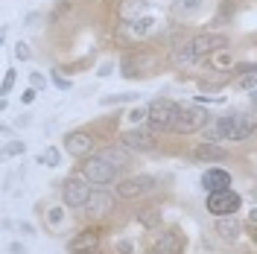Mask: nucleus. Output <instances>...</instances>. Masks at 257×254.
I'll return each instance as SVG.
<instances>
[{"label": "nucleus", "instance_id": "f257e3e1", "mask_svg": "<svg viewBox=\"0 0 257 254\" xmlns=\"http://www.w3.org/2000/svg\"><path fill=\"white\" fill-rule=\"evenodd\" d=\"M216 129H219L222 140H234V143H240V140H245V137L254 135V120L248 117V114L231 111V114H222V117L216 120Z\"/></svg>", "mask_w": 257, "mask_h": 254}, {"label": "nucleus", "instance_id": "f03ea898", "mask_svg": "<svg viewBox=\"0 0 257 254\" xmlns=\"http://www.w3.org/2000/svg\"><path fill=\"white\" fill-rule=\"evenodd\" d=\"M207 114L205 108H199V105H178V114L172 120V129L175 135H193V132H199V129H205L207 126Z\"/></svg>", "mask_w": 257, "mask_h": 254}, {"label": "nucleus", "instance_id": "7ed1b4c3", "mask_svg": "<svg viewBox=\"0 0 257 254\" xmlns=\"http://www.w3.org/2000/svg\"><path fill=\"white\" fill-rule=\"evenodd\" d=\"M82 175L91 184H111L117 178V167L108 164L103 155H88L85 164H82Z\"/></svg>", "mask_w": 257, "mask_h": 254}, {"label": "nucleus", "instance_id": "20e7f679", "mask_svg": "<svg viewBox=\"0 0 257 254\" xmlns=\"http://www.w3.org/2000/svg\"><path fill=\"white\" fill-rule=\"evenodd\" d=\"M91 181H88L85 175H70L68 181L62 184V202L68 204V207H85V202L91 199Z\"/></svg>", "mask_w": 257, "mask_h": 254}, {"label": "nucleus", "instance_id": "39448f33", "mask_svg": "<svg viewBox=\"0 0 257 254\" xmlns=\"http://www.w3.org/2000/svg\"><path fill=\"white\" fill-rule=\"evenodd\" d=\"M240 204H242L240 193H234L231 187H228V190H213V193H207V213H213V216L237 213Z\"/></svg>", "mask_w": 257, "mask_h": 254}, {"label": "nucleus", "instance_id": "423d86ee", "mask_svg": "<svg viewBox=\"0 0 257 254\" xmlns=\"http://www.w3.org/2000/svg\"><path fill=\"white\" fill-rule=\"evenodd\" d=\"M175 114H178V105L172 100H155L152 105H149V126H152L155 132H170L172 129V120H175Z\"/></svg>", "mask_w": 257, "mask_h": 254}, {"label": "nucleus", "instance_id": "0eeeda50", "mask_svg": "<svg viewBox=\"0 0 257 254\" xmlns=\"http://www.w3.org/2000/svg\"><path fill=\"white\" fill-rule=\"evenodd\" d=\"M155 181L152 175H132V178H123V181H117V187H114V193L120 196V199H140V196H149L155 190Z\"/></svg>", "mask_w": 257, "mask_h": 254}, {"label": "nucleus", "instance_id": "6e6552de", "mask_svg": "<svg viewBox=\"0 0 257 254\" xmlns=\"http://www.w3.org/2000/svg\"><path fill=\"white\" fill-rule=\"evenodd\" d=\"M123 146L126 149H132V152H152L155 146H158V140H155V129H129V132H123Z\"/></svg>", "mask_w": 257, "mask_h": 254}, {"label": "nucleus", "instance_id": "1a4fd4ad", "mask_svg": "<svg viewBox=\"0 0 257 254\" xmlns=\"http://www.w3.org/2000/svg\"><path fill=\"white\" fill-rule=\"evenodd\" d=\"M155 65L152 56H146V53H126L120 62L123 68V76L126 79H135V76H143V73H149V68Z\"/></svg>", "mask_w": 257, "mask_h": 254}, {"label": "nucleus", "instance_id": "9d476101", "mask_svg": "<svg viewBox=\"0 0 257 254\" xmlns=\"http://www.w3.org/2000/svg\"><path fill=\"white\" fill-rule=\"evenodd\" d=\"M190 44H193V50H196V56L202 59V56H210V53H219L228 47V38L219 33H202L196 35V38H190Z\"/></svg>", "mask_w": 257, "mask_h": 254}, {"label": "nucleus", "instance_id": "9b49d317", "mask_svg": "<svg viewBox=\"0 0 257 254\" xmlns=\"http://www.w3.org/2000/svg\"><path fill=\"white\" fill-rule=\"evenodd\" d=\"M184 245H187L184 234H181V231H175V228H170V231H164L161 237L155 239L152 251L155 254H184Z\"/></svg>", "mask_w": 257, "mask_h": 254}, {"label": "nucleus", "instance_id": "f8f14e48", "mask_svg": "<svg viewBox=\"0 0 257 254\" xmlns=\"http://www.w3.org/2000/svg\"><path fill=\"white\" fill-rule=\"evenodd\" d=\"M111 210H114V196L105 193V190H94L91 199L85 202V213L91 219H103L105 213H111Z\"/></svg>", "mask_w": 257, "mask_h": 254}, {"label": "nucleus", "instance_id": "ddd939ff", "mask_svg": "<svg viewBox=\"0 0 257 254\" xmlns=\"http://www.w3.org/2000/svg\"><path fill=\"white\" fill-rule=\"evenodd\" d=\"M65 149L73 158H88V155L94 152V135L91 132H70L65 137Z\"/></svg>", "mask_w": 257, "mask_h": 254}, {"label": "nucleus", "instance_id": "4468645a", "mask_svg": "<svg viewBox=\"0 0 257 254\" xmlns=\"http://www.w3.org/2000/svg\"><path fill=\"white\" fill-rule=\"evenodd\" d=\"M68 248H70V254H85V251L100 248V231H97V228H85V231H79V234L68 242Z\"/></svg>", "mask_w": 257, "mask_h": 254}, {"label": "nucleus", "instance_id": "2eb2a0df", "mask_svg": "<svg viewBox=\"0 0 257 254\" xmlns=\"http://www.w3.org/2000/svg\"><path fill=\"white\" fill-rule=\"evenodd\" d=\"M216 234L225 242H237L242 234V222L237 219V213H228V216H216Z\"/></svg>", "mask_w": 257, "mask_h": 254}, {"label": "nucleus", "instance_id": "dca6fc26", "mask_svg": "<svg viewBox=\"0 0 257 254\" xmlns=\"http://www.w3.org/2000/svg\"><path fill=\"white\" fill-rule=\"evenodd\" d=\"M202 187H205V193L228 190V187H231V172H225L222 167H210L205 175H202Z\"/></svg>", "mask_w": 257, "mask_h": 254}, {"label": "nucleus", "instance_id": "f3484780", "mask_svg": "<svg viewBox=\"0 0 257 254\" xmlns=\"http://www.w3.org/2000/svg\"><path fill=\"white\" fill-rule=\"evenodd\" d=\"M170 62H172V68L184 70V68H190V65H196V62H199V56H196V50H193V44L184 41V44H175V47H172Z\"/></svg>", "mask_w": 257, "mask_h": 254}, {"label": "nucleus", "instance_id": "a211bd4d", "mask_svg": "<svg viewBox=\"0 0 257 254\" xmlns=\"http://www.w3.org/2000/svg\"><path fill=\"white\" fill-rule=\"evenodd\" d=\"M143 12H146V0H120V6H117V18L123 24H132L137 18H143Z\"/></svg>", "mask_w": 257, "mask_h": 254}, {"label": "nucleus", "instance_id": "6ab92c4d", "mask_svg": "<svg viewBox=\"0 0 257 254\" xmlns=\"http://www.w3.org/2000/svg\"><path fill=\"white\" fill-rule=\"evenodd\" d=\"M155 30V21L152 18H137L132 24H123L120 27V35H129V38H143Z\"/></svg>", "mask_w": 257, "mask_h": 254}, {"label": "nucleus", "instance_id": "aec40b11", "mask_svg": "<svg viewBox=\"0 0 257 254\" xmlns=\"http://www.w3.org/2000/svg\"><path fill=\"white\" fill-rule=\"evenodd\" d=\"M193 155H196V161H207V164H210V161H225V158H228V152H225L219 143H205V140L193 149Z\"/></svg>", "mask_w": 257, "mask_h": 254}, {"label": "nucleus", "instance_id": "412c9836", "mask_svg": "<svg viewBox=\"0 0 257 254\" xmlns=\"http://www.w3.org/2000/svg\"><path fill=\"white\" fill-rule=\"evenodd\" d=\"M205 6V0H175L172 3V15L175 18H193Z\"/></svg>", "mask_w": 257, "mask_h": 254}, {"label": "nucleus", "instance_id": "4be33fe9", "mask_svg": "<svg viewBox=\"0 0 257 254\" xmlns=\"http://www.w3.org/2000/svg\"><path fill=\"white\" fill-rule=\"evenodd\" d=\"M135 219L143 225V228H158L161 225V210L158 207H137Z\"/></svg>", "mask_w": 257, "mask_h": 254}, {"label": "nucleus", "instance_id": "5701e85b", "mask_svg": "<svg viewBox=\"0 0 257 254\" xmlns=\"http://www.w3.org/2000/svg\"><path fill=\"white\" fill-rule=\"evenodd\" d=\"M100 155H103L108 164H114L117 169H123L126 164H129V152H126L123 146H105V149H103Z\"/></svg>", "mask_w": 257, "mask_h": 254}, {"label": "nucleus", "instance_id": "b1692460", "mask_svg": "<svg viewBox=\"0 0 257 254\" xmlns=\"http://www.w3.org/2000/svg\"><path fill=\"white\" fill-rule=\"evenodd\" d=\"M59 161H62V155L56 146H47L44 152L38 155V164H44V167H59Z\"/></svg>", "mask_w": 257, "mask_h": 254}, {"label": "nucleus", "instance_id": "393cba45", "mask_svg": "<svg viewBox=\"0 0 257 254\" xmlns=\"http://www.w3.org/2000/svg\"><path fill=\"white\" fill-rule=\"evenodd\" d=\"M237 85H240L242 91H254L257 94V68L248 70V73H242V76H237Z\"/></svg>", "mask_w": 257, "mask_h": 254}, {"label": "nucleus", "instance_id": "a878e982", "mask_svg": "<svg viewBox=\"0 0 257 254\" xmlns=\"http://www.w3.org/2000/svg\"><path fill=\"white\" fill-rule=\"evenodd\" d=\"M24 152H27V143H24V140H9V143L3 146V155H6V158H12V155H24Z\"/></svg>", "mask_w": 257, "mask_h": 254}, {"label": "nucleus", "instance_id": "bb28decb", "mask_svg": "<svg viewBox=\"0 0 257 254\" xmlns=\"http://www.w3.org/2000/svg\"><path fill=\"white\" fill-rule=\"evenodd\" d=\"M202 140H205V143H219V140H222L219 129H216V123H210V126L202 129Z\"/></svg>", "mask_w": 257, "mask_h": 254}, {"label": "nucleus", "instance_id": "cd10ccee", "mask_svg": "<svg viewBox=\"0 0 257 254\" xmlns=\"http://www.w3.org/2000/svg\"><path fill=\"white\" fill-rule=\"evenodd\" d=\"M231 15H234V0H222V6H219V12H216V24L222 27Z\"/></svg>", "mask_w": 257, "mask_h": 254}, {"label": "nucleus", "instance_id": "c85d7f7f", "mask_svg": "<svg viewBox=\"0 0 257 254\" xmlns=\"http://www.w3.org/2000/svg\"><path fill=\"white\" fill-rule=\"evenodd\" d=\"M137 94H114V97H103V105H117V102H135Z\"/></svg>", "mask_w": 257, "mask_h": 254}, {"label": "nucleus", "instance_id": "c756f323", "mask_svg": "<svg viewBox=\"0 0 257 254\" xmlns=\"http://www.w3.org/2000/svg\"><path fill=\"white\" fill-rule=\"evenodd\" d=\"M126 117L132 120L135 126H140V123H146V120H149V108H132V111H129Z\"/></svg>", "mask_w": 257, "mask_h": 254}, {"label": "nucleus", "instance_id": "7c9ffc66", "mask_svg": "<svg viewBox=\"0 0 257 254\" xmlns=\"http://www.w3.org/2000/svg\"><path fill=\"white\" fill-rule=\"evenodd\" d=\"M47 222L59 228V225L65 222V207H50V210H47Z\"/></svg>", "mask_w": 257, "mask_h": 254}, {"label": "nucleus", "instance_id": "2f4dec72", "mask_svg": "<svg viewBox=\"0 0 257 254\" xmlns=\"http://www.w3.org/2000/svg\"><path fill=\"white\" fill-rule=\"evenodd\" d=\"M15 70H6V76H3V82H0V94H9L12 91V85H15Z\"/></svg>", "mask_w": 257, "mask_h": 254}, {"label": "nucleus", "instance_id": "473e14b6", "mask_svg": "<svg viewBox=\"0 0 257 254\" xmlns=\"http://www.w3.org/2000/svg\"><path fill=\"white\" fill-rule=\"evenodd\" d=\"M30 85H33L35 91H41V88H47V79H44V73H30Z\"/></svg>", "mask_w": 257, "mask_h": 254}, {"label": "nucleus", "instance_id": "72a5a7b5", "mask_svg": "<svg viewBox=\"0 0 257 254\" xmlns=\"http://www.w3.org/2000/svg\"><path fill=\"white\" fill-rule=\"evenodd\" d=\"M15 59H21V62H30V47H27L24 41H18V44H15Z\"/></svg>", "mask_w": 257, "mask_h": 254}, {"label": "nucleus", "instance_id": "f704fd0d", "mask_svg": "<svg viewBox=\"0 0 257 254\" xmlns=\"http://www.w3.org/2000/svg\"><path fill=\"white\" fill-rule=\"evenodd\" d=\"M114 251L117 254H135V245H132L129 239H120V242H114Z\"/></svg>", "mask_w": 257, "mask_h": 254}, {"label": "nucleus", "instance_id": "c9c22d12", "mask_svg": "<svg viewBox=\"0 0 257 254\" xmlns=\"http://www.w3.org/2000/svg\"><path fill=\"white\" fill-rule=\"evenodd\" d=\"M53 82H56V88H59V91H68V88H70V82L62 76V73H59V70H53Z\"/></svg>", "mask_w": 257, "mask_h": 254}, {"label": "nucleus", "instance_id": "e433bc0d", "mask_svg": "<svg viewBox=\"0 0 257 254\" xmlns=\"http://www.w3.org/2000/svg\"><path fill=\"white\" fill-rule=\"evenodd\" d=\"M38 21H41V12H30V15H27V21H24V24H27V27H35Z\"/></svg>", "mask_w": 257, "mask_h": 254}, {"label": "nucleus", "instance_id": "4c0bfd02", "mask_svg": "<svg viewBox=\"0 0 257 254\" xmlns=\"http://www.w3.org/2000/svg\"><path fill=\"white\" fill-rule=\"evenodd\" d=\"M97 73H100V76H111V73H114V65H111V62H105L103 68L97 70Z\"/></svg>", "mask_w": 257, "mask_h": 254}, {"label": "nucleus", "instance_id": "58836bf2", "mask_svg": "<svg viewBox=\"0 0 257 254\" xmlns=\"http://www.w3.org/2000/svg\"><path fill=\"white\" fill-rule=\"evenodd\" d=\"M35 94H38V91H35V88H30V91H24V94H21V100H24V102H33Z\"/></svg>", "mask_w": 257, "mask_h": 254}, {"label": "nucleus", "instance_id": "ea45409f", "mask_svg": "<svg viewBox=\"0 0 257 254\" xmlns=\"http://www.w3.org/2000/svg\"><path fill=\"white\" fill-rule=\"evenodd\" d=\"M9 254H27V248H24L21 242H12V245H9Z\"/></svg>", "mask_w": 257, "mask_h": 254}, {"label": "nucleus", "instance_id": "a19ab883", "mask_svg": "<svg viewBox=\"0 0 257 254\" xmlns=\"http://www.w3.org/2000/svg\"><path fill=\"white\" fill-rule=\"evenodd\" d=\"M21 231H24V234H33L35 228H33V225H30V222H21Z\"/></svg>", "mask_w": 257, "mask_h": 254}, {"label": "nucleus", "instance_id": "79ce46f5", "mask_svg": "<svg viewBox=\"0 0 257 254\" xmlns=\"http://www.w3.org/2000/svg\"><path fill=\"white\" fill-rule=\"evenodd\" d=\"M248 225H257V207L254 210H248Z\"/></svg>", "mask_w": 257, "mask_h": 254}, {"label": "nucleus", "instance_id": "37998d69", "mask_svg": "<svg viewBox=\"0 0 257 254\" xmlns=\"http://www.w3.org/2000/svg\"><path fill=\"white\" fill-rule=\"evenodd\" d=\"M251 242L257 245V225H251Z\"/></svg>", "mask_w": 257, "mask_h": 254}, {"label": "nucleus", "instance_id": "c03bdc74", "mask_svg": "<svg viewBox=\"0 0 257 254\" xmlns=\"http://www.w3.org/2000/svg\"><path fill=\"white\" fill-rule=\"evenodd\" d=\"M85 254H100V248H94V251H85Z\"/></svg>", "mask_w": 257, "mask_h": 254}]
</instances>
